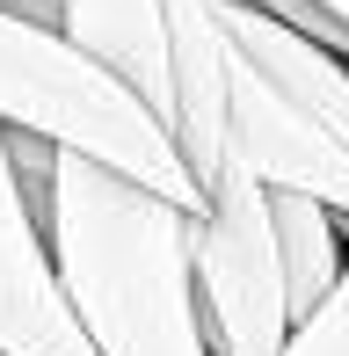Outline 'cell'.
<instances>
[{
  "instance_id": "obj_1",
  "label": "cell",
  "mask_w": 349,
  "mask_h": 356,
  "mask_svg": "<svg viewBox=\"0 0 349 356\" xmlns=\"http://www.w3.org/2000/svg\"><path fill=\"white\" fill-rule=\"evenodd\" d=\"M15 168L95 356H218L197 291V218L44 138H15Z\"/></svg>"
},
{
  "instance_id": "obj_2",
  "label": "cell",
  "mask_w": 349,
  "mask_h": 356,
  "mask_svg": "<svg viewBox=\"0 0 349 356\" xmlns=\"http://www.w3.org/2000/svg\"><path fill=\"white\" fill-rule=\"evenodd\" d=\"M0 131L81 153L95 168L168 197L174 211L204 218V197L189 182L182 145L168 138V124L117 73L95 66L66 29L37 22L22 8H0Z\"/></svg>"
},
{
  "instance_id": "obj_3",
  "label": "cell",
  "mask_w": 349,
  "mask_h": 356,
  "mask_svg": "<svg viewBox=\"0 0 349 356\" xmlns=\"http://www.w3.org/2000/svg\"><path fill=\"white\" fill-rule=\"evenodd\" d=\"M197 291L211 320L218 356H277L291 342V291L277 262V218L269 189L241 168L204 182V218H197Z\"/></svg>"
},
{
  "instance_id": "obj_4",
  "label": "cell",
  "mask_w": 349,
  "mask_h": 356,
  "mask_svg": "<svg viewBox=\"0 0 349 356\" xmlns=\"http://www.w3.org/2000/svg\"><path fill=\"white\" fill-rule=\"evenodd\" d=\"M233 145L269 197H306L349 225V145L284 88H269L241 51H233Z\"/></svg>"
},
{
  "instance_id": "obj_5",
  "label": "cell",
  "mask_w": 349,
  "mask_h": 356,
  "mask_svg": "<svg viewBox=\"0 0 349 356\" xmlns=\"http://www.w3.org/2000/svg\"><path fill=\"white\" fill-rule=\"evenodd\" d=\"M0 356H95L58 284L44 218L15 168V131H0Z\"/></svg>"
},
{
  "instance_id": "obj_6",
  "label": "cell",
  "mask_w": 349,
  "mask_h": 356,
  "mask_svg": "<svg viewBox=\"0 0 349 356\" xmlns=\"http://www.w3.org/2000/svg\"><path fill=\"white\" fill-rule=\"evenodd\" d=\"M102 73H117L153 117H174V51H168V0H58L51 15ZM174 138V131H168Z\"/></svg>"
},
{
  "instance_id": "obj_7",
  "label": "cell",
  "mask_w": 349,
  "mask_h": 356,
  "mask_svg": "<svg viewBox=\"0 0 349 356\" xmlns=\"http://www.w3.org/2000/svg\"><path fill=\"white\" fill-rule=\"evenodd\" d=\"M269 218H277V262H284V291H291V320H306L349 269V225L306 197H269Z\"/></svg>"
},
{
  "instance_id": "obj_8",
  "label": "cell",
  "mask_w": 349,
  "mask_h": 356,
  "mask_svg": "<svg viewBox=\"0 0 349 356\" xmlns=\"http://www.w3.org/2000/svg\"><path fill=\"white\" fill-rule=\"evenodd\" d=\"M277 356H349V269H342V284L291 327V342Z\"/></svg>"
},
{
  "instance_id": "obj_9",
  "label": "cell",
  "mask_w": 349,
  "mask_h": 356,
  "mask_svg": "<svg viewBox=\"0 0 349 356\" xmlns=\"http://www.w3.org/2000/svg\"><path fill=\"white\" fill-rule=\"evenodd\" d=\"M313 8H320V15H327V22H335V29H342V37H349V0H313Z\"/></svg>"
}]
</instances>
